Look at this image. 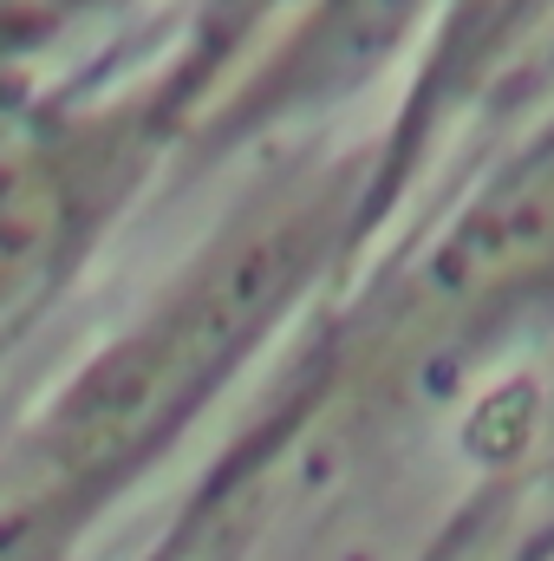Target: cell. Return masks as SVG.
Segmentation results:
<instances>
[{
	"instance_id": "cell-1",
	"label": "cell",
	"mask_w": 554,
	"mask_h": 561,
	"mask_svg": "<svg viewBox=\"0 0 554 561\" xmlns=\"http://www.w3.org/2000/svg\"><path fill=\"white\" fill-rule=\"evenodd\" d=\"M313 229L268 222L242 242H229L170 307H157L138 333H125L112 353H99L72 392L33 424V503H53V490L105 483L131 457H143L170 424L183 419L209 379L229 366V353L249 346V333L268 320L280 294L307 262Z\"/></svg>"
},
{
	"instance_id": "cell-2",
	"label": "cell",
	"mask_w": 554,
	"mask_h": 561,
	"mask_svg": "<svg viewBox=\"0 0 554 561\" xmlns=\"http://www.w3.org/2000/svg\"><path fill=\"white\" fill-rule=\"evenodd\" d=\"M112 138L85 118L0 125V327L66 268L105 203Z\"/></svg>"
},
{
	"instance_id": "cell-3",
	"label": "cell",
	"mask_w": 554,
	"mask_h": 561,
	"mask_svg": "<svg viewBox=\"0 0 554 561\" xmlns=\"http://www.w3.org/2000/svg\"><path fill=\"white\" fill-rule=\"evenodd\" d=\"M92 0H0V66L7 59H33L39 46H53V33H66Z\"/></svg>"
}]
</instances>
